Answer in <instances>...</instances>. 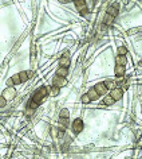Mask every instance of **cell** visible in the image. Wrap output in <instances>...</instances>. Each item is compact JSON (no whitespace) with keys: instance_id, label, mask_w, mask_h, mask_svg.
I'll use <instances>...</instances> for the list:
<instances>
[{"instance_id":"cell-19","label":"cell","mask_w":142,"mask_h":159,"mask_svg":"<svg viewBox=\"0 0 142 159\" xmlns=\"http://www.w3.org/2000/svg\"><path fill=\"white\" fill-rule=\"evenodd\" d=\"M105 84H106V86H107V89H109V90H111V89H114V88H117V84H115L114 81H111V80L105 81Z\"/></svg>"},{"instance_id":"cell-22","label":"cell","mask_w":142,"mask_h":159,"mask_svg":"<svg viewBox=\"0 0 142 159\" xmlns=\"http://www.w3.org/2000/svg\"><path fill=\"white\" fill-rule=\"evenodd\" d=\"M60 117H68V111H67L66 108L60 111Z\"/></svg>"},{"instance_id":"cell-16","label":"cell","mask_w":142,"mask_h":159,"mask_svg":"<svg viewBox=\"0 0 142 159\" xmlns=\"http://www.w3.org/2000/svg\"><path fill=\"white\" fill-rule=\"evenodd\" d=\"M19 76H20V80H22V84H23V82H27V81H28V78H30L28 72L23 70V72H20V73H19Z\"/></svg>"},{"instance_id":"cell-23","label":"cell","mask_w":142,"mask_h":159,"mask_svg":"<svg viewBox=\"0 0 142 159\" xmlns=\"http://www.w3.org/2000/svg\"><path fill=\"white\" fill-rule=\"evenodd\" d=\"M38 106H39L38 102H35L34 100H31V102H30V108H32V109H36Z\"/></svg>"},{"instance_id":"cell-10","label":"cell","mask_w":142,"mask_h":159,"mask_svg":"<svg viewBox=\"0 0 142 159\" xmlns=\"http://www.w3.org/2000/svg\"><path fill=\"white\" fill-rule=\"evenodd\" d=\"M32 100H34L35 102H38V104H42V102L46 100V96H43L40 92L36 90V92H35V94L32 96Z\"/></svg>"},{"instance_id":"cell-6","label":"cell","mask_w":142,"mask_h":159,"mask_svg":"<svg viewBox=\"0 0 142 159\" xmlns=\"http://www.w3.org/2000/svg\"><path fill=\"white\" fill-rule=\"evenodd\" d=\"M94 88H95V90L99 93V96H105V94L109 92V89H107V86H106V84H105V82H98Z\"/></svg>"},{"instance_id":"cell-17","label":"cell","mask_w":142,"mask_h":159,"mask_svg":"<svg viewBox=\"0 0 142 159\" xmlns=\"http://www.w3.org/2000/svg\"><path fill=\"white\" fill-rule=\"evenodd\" d=\"M81 101H82V104H90V102H91V98H90V96H89L87 93H85V94H82Z\"/></svg>"},{"instance_id":"cell-26","label":"cell","mask_w":142,"mask_h":159,"mask_svg":"<svg viewBox=\"0 0 142 159\" xmlns=\"http://www.w3.org/2000/svg\"><path fill=\"white\" fill-rule=\"evenodd\" d=\"M59 1H60V3H63V4H64V3H70V1H72V0H59Z\"/></svg>"},{"instance_id":"cell-1","label":"cell","mask_w":142,"mask_h":159,"mask_svg":"<svg viewBox=\"0 0 142 159\" xmlns=\"http://www.w3.org/2000/svg\"><path fill=\"white\" fill-rule=\"evenodd\" d=\"M71 127H72V132H74L75 135H79L82 131H83L85 124H83V120L78 117V119H75V120L72 121V125H71Z\"/></svg>"},{"instance_id":"cell-12","label":"cell","mask_w":142,"mask_h":159,"mask_svg":"<svg viewBox=\"0 0 142 159\" xmlns=\"http://www.w3.org/2000/svg\"><path fill=\"white\" fill-rule=\"evenodd\" d=\"M125 72H126L125 65H117V66H115V76L123 77V76H125Z\"/></svg>"},{"instance_id":"cell-8","label":"cell","mask_w":142,"mask_h":159,"mask_svg":"<svg viewBox=\"0 0 142 159\" xmlns=\"http://www.w3.org/2000/svg\"><path fill=\"white\" fill-rule=\"evenodd\" d=\"M71 65V59H70V57L67 55V54H64L63 57L59 59V66H62V68H68Z\"/></svg>"},{"instance_id":"cell-27","label":"cell","mask_w":142,"mask_h":159,"mask_svg":"<svg viewBox=\"0 0 142 159\" xmlns=\"http://www.w3.org/2000/svg\"><path fill=\"white\" fill-rule=\"evenodd\" d=\"M139 66H142V59H141V61H139Z\"/></svg>"},{"instance_id":"cell-13","label":"cell","mask_w":142,"mask_h":159,"mask_svg":"<svg viewBox=\"0 0 142 159\" xmlns=\"http://www.w3.org/2000/svg\"><path fill=\"white\" fill-rule=\"evenodd\" d=\"M126 62H128V59H126V55H117L115 57V63L117 65H126Z\"/></svg>"},{"instance_id":"cell-14","label":"cell","mask_w":142,"mask_h":159,"mask_svg":"<svg viewBox=\"0 0 142 159\" xmlns=\"http://www.w3.org/2000/svg\"><path fill=\"white\" fill-rule=\"evenodd\" d=\"M67 74H68V70H67V68H62V66H59V68L57 69V76L66 77Z\"/></svg>"},{"instance_id":"cell-15","label":"cell","mask_w":142,"mask_h":159,"mask_svg":"<svg viewBox=\"0 0 142 159\" xmlns=\"http://www.w3.org/2000/svg\"><path fill=\"white\" fill-rule=\"evenodd\" d=\"M59 93H60V88H59V86H55V85H52V86L50 88V94H51L52 97H57Z\"/></svg>"},{"instance_id":"cell-11","label":"cell","mask_w":142,"mask_h":159,"mask_svg":"<svg viewBox=\"0 0 142 159\" xmlns=\"http://www.w3.org/2000/svg\"><path fill=\"white\" fill-rule=\"evenodd\" d=\"M105 104V105H107V106H110V105H114V102H115V100H114L113 97H111V94H105L103 96V101H102Z\"/></svg>"},{"instance_id":"cell-3","label":"cell","mask_w":142,"mask_h":159,"mask_svg":"<svg viewBox=\"0 0 142 159\" xmlns=\"http://www.w3.org/2000/svg\"><path fill=\"white\" fill-rule=\"evenodd\" d=\"M74 4H75V8L79 14H86L87 11V4H86V0H72Z\"/></svg>"},{"instance_id":"cell-5","label":"cell","mask_w":142,"mask_h":159,"mask_svg":"<svg viewBox=\"0 0 142 159\" xmlns=\"http://www.w3.org/2000/svg\"><path fill=\"white\" fill-rule=\"evenodd\" d=\"M52 85H55V86H64V85H67V80L66 77H60V76H54V78H52Z\"/></svg>"},{"instance_id":"cell-20","label":"cell","mask_w":142,"mask_h":159,"mask_svg":"<svg viewBox=\"0 0 142 159\" xmlns=\"http://www.w3.org/2000/svg\"><path fill=\"white\" fill-rule=\"evenodd\" d=\"M117 53H118L119 55H126V54H128V49L125 47V46H119L118 50H117Z\"/></svg>"},{"instance_id":"cell-25","label":"cell","mask_w":142,"mask_h":159,"mask_svg":"<svg viewBox=\"0 0 142 159\" xmlns=\"http://www.w3.org/2000/svg\"><path fill=\"white\" fill-rule=\"evenodd\" d=\"M7 86H15L12 78H8V80H7Z\"/></svg>"},{"instance_id":"cell-21","label":"cell","mask_w":142,"mask_h":159,"mask_svg":"<svg viewBox=\"0 0 142 159\" xmlns=\"http://www.w3.org/2000/svg\"><path fill=\"white\" fill-rule=\"evenodd\" d=\"M5 105H7V98L4 96H0V108H3Z\"/></svg>"},{"instance_id":"cell-4","label":"cell","mask_w":142,"mask_h":159,"mask_svg":"<svg viewBox=\"0 0 142 159\" xmlns=\"http://www.w3.org/2000/svg\"><path fill=\"white\" fill-rule=\"evenodd\" d=\"M118 12H119V4L118 3H114V4L109 5L107 10H106V14L110 15V16H113V18H115V16L118 15Z\"/></svg>"},{"instance_id":"cell-2","label":"cell","mask_w":142,"mask_h":159,"mask_svg":"<svg viewBox=\"0 0 142 159\" xmlns=\"http://www.w3.org/2000/svg\"><path fill=\"white\" fill-rule=\"evenodd\" d=\"M1 96H4L7 98V101H10V100H14L15 96H16V89L14 86H7L3 90V94Z\"/></svg>"},{"instance_id":"cell-18","label":"cell","mask_w":142,"mask_h":159,"mask_svg":"<svg viewBox=\"0 0 142 159\" xmlns=\"http://www.w3.org/2000/svg\"><path fill=\"white\" fill-rule=\"evenodd\" d=\"M11 78H12V81H14V85H20V84H22V80H20L19 73H18V74H14Z\"/></svg>"},{"instance_id":"cell-9","label":"cell","mask_w":142,"mask_h":159,"mask_svg":"<svg viewBox=\"0 0 142 159\" xmlns=\"http://www.w3.org/2000/svg\"><path fill=\"white\" fill-rule=\"evenodd\" d=\"M87 94L90 96L91 101H97V100H98V98L101 97V96H99V93H98V92L95 90V88H94V86L89 89V92H87Z\"/></svg>"},{"instance_id":"cell-7","label":"cell","mask_w":142,"mask_h":159,"mask_svg":"<svg viewBox=\"0 0 142 159\" xmlns=\"http://www.w3.org/2000/svg\"><path fill=\"white\" fill-rule=\"evenodd\" d=\"M110 94H111V97H113L115 101H118V100H121V98H122V96H123V90L121 89V88H114V89H111Z\"/></svg>"},{"instance_id":"cell-24","label":"cell","mask_w":142,"mask_h":159,"mask_svg":"<svg viewBox=\"0 0 142 159\" xmlns=\"http://www.w3.org/2000/svg\"><path fill=\"white\" fill-rule=\"evenodd\" d=\"M113 19H114L113 16H110V15H107V16H106V19H105V22H106V24H110Z\"/></svg>"}]
</instances>
